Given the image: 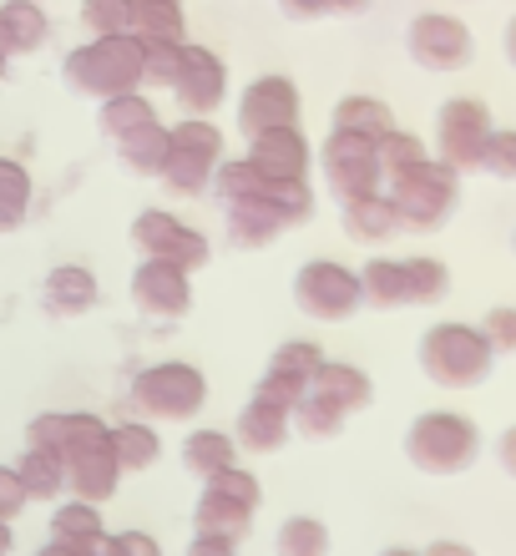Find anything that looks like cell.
Segmentation results:
<instances>
[{
    "label": "cell",
    "instance_id": "obj_22",
    "mask_svg": "<svg viewBox=\"0 0 516 556\" xmlns=\"http://www.w3.org/2000/svg\"><path fill=\"white\" fill-rule=\"evenodd\" d=\"M340 223H344V238H350V243H360V249H385V243L400 233L395 198L380 188V192L354 198V203H340Z\"/></svg>",
    "mask_w": 516,
    "mask_h": 556
},
{
    "label": "cell",
    "instance_id": "obj_47",
    "mask_svg": "<svg viewBox=\"0 0 516 556\" xmlns=\"http://www.w3.org/2000/svg\"><path fill=\"white\" fill-rule=\"evenodd\" d=\"M279 11L289 15V21H325L329 11V0H279Z\"/></svg>",
    "mask_w": 516,
    "mask_h": 556
},
{
    "label": "cell",
    "instance_id": "obj_57",
    "mask_svg": "<svg viewBox=\"0 0 516 556\" xmlns=\"http://www.w3.org/2000/svg\"><path fill=\"white\" fill-rule=\"evenodd\" d=\"M512 253H516V228H512Z\"/></svg>",
    "mask_w": 516,
    "mask_h": 556
},
{
    "label": "cell",
    "instance_id": "obj_15",
    "mask_svg": "<svg viewBox=\"0 0 516 556\" xmlns=\"http://www.w3.org/2000/svg\"><path fill=\"white\" fill-rule=\"evenodd\" d=\"M319 359H325V350H319L314 339H284L279 350L268 354V369H264V380H259L253 395H264V400H274V405H284V410H294L299 400L310 395Z\"/></svg>",
    "mask_w": 516,
    "mask_h": 556
},
{
    "label": "cell",
    "instance_id": "obj_17",
    "mask_svg": "<svg viewBox=\"0 0 516 556\" xmlns=\"http://www.w3.org/2000/svg\"><path fill=\"white\" fill-rule=\"evenodd\" d=\"M243 157L268 182H310V173H314V142L304 137V127H268V132L249 137Z\"/></svg>",
    "mask_w": 516,
    "mask_h": 556
},
{
    "label": "cell",
    "instance_id": "obj_42",
    "mask_svg": "<svg viewBox=\"0 0 516 556\" xmlns=\"http://www.w3.org/2000/svg\"><path fill=\"white\" fill-rule=\"evenodd\" d=\"M481 173L512 182L516 177V127H491L487 147H481Z\"/></svg>",
    "mask_w": 516,
    "mask_h": 556
},
{
    "label": "cell",
    "instance_id": "obj_25",
    "mask_svg": "<svg viewBox=\"0 0 516 556\" xmlns=\"http://www.w3.org/2000/svg\"><path fill=\"white\" fill-rule=\"evenodd\" d=\"M192 531H203V536H223V542H249L253 536V506L203 485V496H198V506H192Z\"/></svg>",
    "mask_w": 516,
    "mask_h": 556
},
{
    "label": "cell",
    "instance_id": "obj_28",
    "mask_svg": "<svg viewBox=\"0 0 516 556\" xmlns=\"http://www.w3.org/2000/svg\"><path fill=\"white\" fill-rule=\"evenodd\" d=\"M148 122H163L148 87L117 91V97L97 102V127H102V137H112V142H117V137H127V132H137V127H148Z\"/></svg>",
    "mask_w": 516,
    "mask_h": 556
},
{
    "label": "cell",
    "instance_id": "obj_3",
    "mask_svg": "<svg viewBox=\"0 0 516 556\" xmlns=\"http://www.w3.org/2000/svg\"><path fill=\"white\" fill-rule=\"evenodd\" d=\"M314 218V188L310 182H268L259 198L249 203L223 207V228H228V243L243 253L268 249L279 233L299 228V223Z\"/></svg>",
    "mask_w": 516,
    "mask_h": 556
},
{
    "label": "cell",
    "instance_id": "obj_13",
    "mask_svg": "<svg viewBox=\"0 0 516 556\" xmlns=\"http://www.w3.org/2000/svg\"><path fill=\"white\" fill-rule=\"evenodd\" d=\"M234 112H238V132L243 137H259V132H268V127H299V117H304V91H299L294 76L264 72L238 91Z\"/></svg>",
    "mask_w": 516,
    "mask_h": 556
},
{
    "label": "cell",
    "instance_id": "obj_51",
    "mask_svg": "<svg viewBox=\"0 0 516 556\" xmlns=\"http://www.w3.org/2000/svg\"><path fill=\"white\" fill-rule=\"evenodd\" d=\"M375 0H329V11L335 15H365Z\"/></svg>",
    "mask_w": 516,
    "mask_h": 556
},
{
    "label": "cell",
    "instance_id": "obj_45",
    "mask_svg": "<svg viewBox=\"0 0 516 556\" xmlns=\"http://www.w3.org/2000/svg\"><path fill=\"white\" fill-rule=\"evenodd\" d=\"M481 334L491 339V350H496V354H516V304L487 308V319H481Z\"/></svg>",
    "mask_w": 516,
    "mask_h": 556
},
{
    "label": "cell",
    "instance_id": "obj_50",
    "mask_svg": "<svg viewBox=\"0 0 516 556\" xmlns=\"http://www.w3.org/2000/svg\"><path fill=\"white\" fill-rule=\"evenodd\" d=\"M426 556H476V546H466V542H451V536H441V542H430V546H426Z\"/></svg>",
    "mask_w": 516,
    "mask_h": 556
},
{
    "label": "cell",
    "instance_id": "obj_16",
    "mask_svg": "<svg viewBox=\"0 0 516 556\" xmlns=\"http://www.w3.org/2000/svg\"><path fill=\"white\" fill-rule=\"evenodd\" d=\"M133 304L148 319H183L192 308V274L163 258H142L133 268Z\"/></svg>",
    "mask_w": 516,
    "mask_h": 556
},
{
    "label": "cell",
    "instance_id": "obj_23",
    "mask_svg": "<svg viewBox=\"0 0 516 556\" xmlns=\"http://www.w3.org/2000/svg\"><path fill=\"white\" fill-rule=\"evenodd\" d=\"M46 41H51L46 0H0V46H5L15 61L36 56Z\"/></svg>",
    "mask_w": 516,
    "mask_h": 556
},
{
    "label": "cell",
    "instance_id": "obj_41",
    "mask_svg": "<svg viewBox=\"0 0 516 556\" xmlns=\"http://www.w3.org/2000/svg\"><path fill=\"white\" fill-rule=\"evenodd\" d=\"M177 66H183V41H142V87L173 91Z\"/></svg>",
    "mask_w": 516,
    "mask_h": 556
},
{
    "label": "cell",
    "instance_id": "obj_46",
    "mask_svg": "<svg viewBox=\"0 0 516 556\" xmlns=\"http://www.w3.org/2000/svg\"><path fill=\"white\" fill-rule=\"evenodd\" d=\"M26 506H30V491H26V481H21V470L0 466V521H15Z\"/></svg>",
    "mask_w": 516,
    "mask_h": 556
},
{
    "label": "cell",
    "instance_id": "obj_37",
    "mask_svg": "<svg viewBox=\"0 0 516 556\" xmlns=\"http://www.w3.org/2000/svg\"><path fill=\"white\" fill-rule=\"evenodd\" d=\"M329 546H335V536H329V527L319 516H289L279 527V536H274L279 556H329Z\"/></svg>",
    "mask_w": 516,
    "mask_h": 556
},
{
    "label": "cell",
    "instance_id": "obj_44",
    "mask_svg": "<svg viewBox=\"0 0 516 556\" xmlns=\"http://www.w3.org/2000/svg\"><path fill=\"white\" fill-rule=\"evenodd\" d=\"M87 556H163V546L148 531H106L102 546H91Z\"/></svg>",
    "mask_w": 516,
    "mask_h": 556
},
{
    "label": "cell",
    "instance_id": "obj_1",
    "mask_svg": "<svg viewBox=\"0 0 516 556\" xmlns=\"http://www.w3.org/2000/svg\"><path fill=\"white\" fill-rule=\"evenodd\" d=\"M420 375L441 390H476L496 369V350L481 334V324H461V319H441L430 324L420 344H415Z\"/></svg>",
    "mask_w": 516,
    "mask_h": 556
},
{
    "label": "cell",
    "instance_id": "obj_34",
    "mask_svg": "<svg viewBox=\"0 0 516 556\" xmlns=\"http://www.w3.org/2000/svg\"><path fill=\"white\" fill-rule=\"evenodd\" d=\"M133 26L142 41H188L183 0H133Z\"/></svg>",
    "mask_w": 516,
    "mask_h": 556
},
{
    "label": "cell",
    "instance_id": "obj_8",
    "mask_svg": "<svg viewBox=\"0 0 516 556\" xmlns=\"http://www.w3.org/2000/svg\"><path fill=\"white\" fill-rule=\"evenodd\" d=\"M314 167H319L325 192L335 203H354V198L385 188V167H380V152H375V137L344 132V127H329L325 142L314 147Z\"/></svg>",
    "mask_w": 516,
    "mask_h": 556
},
{
    "label": "cell",
    "instance_id": "obj_9",
    "mask_svg": "<svg viewBox=\"0 0 516 556\" xmlns=\"http://www.w3.org/2000/svg\"><path fill=\"white\" fill-rule=\"evenodd\" d=\"M294 304L304 319L319 324H344L365 308V289H360V268L340 264V258H310L294 274Z\"/></svg>",
    "mask_w": 516,
    "mask_h": 556
},
{
    "label": "cell",
    "instance_id": "obj_19",
    "mask_svg": "<svg viewBox=\"0 0 516 556\" xmlns=\"http://www.w3.org/2000/svg\"><path fill=\"white\" fill-rule=\"evenodd\" d=\"M102 304V278L87 264H56L41 278V308L51 319H81Z\"/></svg>",
    "mask_w": 516,
    "mask_h": 556
},
{
    "label": "cell",
    "instance_id": "obj_31",
    "mask_svg": "<svg viewBox=\"0 0 516 556\" xmlns=\"http://www.w3.org/2000/svg\"><path fill=\"white\" fill-rule=\"evenodd\" d=\"M106 527H102V506H91V501H61L56 511H51V542H66V546H102Z\"/></svg>",
    "mask_w": 516,
    "mask_h": 556
},
{
    "label": "cell",
    "instance_id": "obj_33",
    "mask_svg": "<svg viewBox=\"0 0 516 556\" xmlns=\"http://www.w3.org/2000/svg\"><path fill=\"white\" fill-rule=\"evenodd\" d=\"M400 264H405V308H430L451 293V268H445L441 258L411 253V258H400Z\"/></svg>",
    "mask_w": 516,
    "mask_h": 556
},
{
    "label": "cell",
    "instance_id": "obj_30",
    "mask_svg": "<svg viewBox=\"0 0 516 556\" xmlns=\"http://www.w3.org/2000/svg\"><path fill=\"white\" fill-rule=\"evenodd\" d=\"M112 147H117V162L133 177H158L167 162V122H148V127L117 137Z\"/></svg>",
    "mask_w": 516,
    "mask_h": 556
},
{
    "label": "cell",
    "instance_id": "obj_14",
    "mask_svg": "<svg viewBox=\"0 0 516 556\" xmlns=\"http://www.w3.org/2000/svg\"><path fill=\"white\" fill-rule=\"evenodd\" d=\"M167 97L177 102L183 117H213L228 102V61L203 41H183V66H177V81Z\"/></svg>",
    "mask_w": 516,
    "mask_h": 556
},
{
    "label": "cell",
    "instance_id": "obj_4",
    "mask_svg": "<svg viewBox=\"0 0 516 556\" xmlns=\"http://www.w3.org/2000/svg\"><path fill=\"white\" fill-rule=\"evenodd\" d=\"M127 400L152 425H188L207 405V375L192 359H158V365H142L133 375Z\"/></svg>",
    "mask_w": 516,
    "mask_h": 556
},
{
    "label": "cell",
    "instance_id": "obj_54",
    "mask_svg": "<svg viewBox=\"0 0 516 556\" xmlns=\"http://www.w3.org/2000/svg\"><path fill=\"white\" fill-rule=\"evenodd\" d=\"M15 552V527L11 521H0V556H11Z\"/></svg>",
    "mask_w": 516,
    "mask_h": 556
},
{
    "label": "cell",
    "instance_id": "obj_7",
    "mask_svg": "<svg viewBox=\"0 0 516 556\" xmlns=\"http://www.w3.org/2000/svg\"><path fill=\"white\" fill-rule=\"evenodd\" d=\"M385 192L395 198L400 228H415V233H436L451 213L461 207V173L445 167L436 152L426 162H415L405 173L385 177Z\"/></svg>",
    "mask_w": 516,
    "mask_h": 556
},
{
    "label": "cell",
    "instance_id": "obj_32",
    "mask_svg": "<svg viewBox=\"0 0 516 556\" xmlns=\"http://www.w3.org/2000/svg\"><path fill=\"white\" fill-rule=\"evenodd\" d=\"M329 127H344V132H360V137H385L395 127V112H390V102L369 97V91H350V97L335 102Z\"/></svg>",
    "mask_w": 516,
    "mask_h": 556
},
{
    "label": "cell",
    "instance_id": "obj_49",
    "mask_svg": "<svg viewBox=\"0 0 516 556\" xmlns=\"http://www.w3.org/2000/svg\"><path fill=\"white\" fill-rule=\"evenodd\" d=\"M496 460H502L506 476H516V425H506L502 435H496Z\"/></svg>",
    "mask_w": 516,
    "mask_h": 556
},
{
    "label": "cell",
    "instance_id": "obj_48",
    "mask_svg": "<svg viewBox=\"0 0 516 556\" xmlns=\"http://www.w3.org/2000/svg\"><path fill=\"white\" fill-rule=\"evenodd\" d=\"M183 556H238V542H223V536H203V531H192V542Z\"/></svg>",
    "mask_w": 516,
    "mask_h": 556
},
{
    "label": "cell",
    "instance_id": "obj_55",
    "mask_svg": "<svg viewBox=\"0 0 516 556\" xmlns=\"http://www.w3.org/2000/svg\"><path fill=\"white\" fill-rule=\"evenodd\" d=\"M11 66H15V56L5 51V46H0V81H11Z\"/></svg>",
    "mask_w": 516,
    "mask_h": 556
},
{
    "label": "cell",
    "instance_id": "obj_6",
    "mask_svg": "<svg viewBox=\"0 0 516 556\" xmlns=\"http://www.w3.org/2000/svg\"><path fill=\"white\" fill-rule=\"evenodd\" d=\"M228 157V142H223V127L213 117H177L167 127V162L158 182H163L173 198H203L213 188V173L218 162Z\"/></svg>",
    "mask_w": 516,
    "mask_h": 556
},
{
    "label": "cell",
    "instance_id": "obj_39",
    "mask_svg": "<svg viewBox=\"0 0 516 556\" xmlns=\"http://www.w3.org/2000/svg\"><path fill=\"white\" fill-rule=\"evenodd\" d=\"M375 152H380L385 177H395V173H405V167H415V162H426V157H430L426 137L411 132V127H390L385 137H375Z\"/></svg>",
    "mask_w": 516,
    "mask_h": 556
},
{
    "label": "cell",
    "instance_id": "obj_56",
    "mask_svg": "<svg viewBox=\"0 0 516 556\" xmlns=\"http://www.w3.org/2000/svg\"><path fill=\"white\" fill-rule=\"evenodd\" d=\"M380 556H426V552H411V546H385Z\"/></svg>",
    "mask_w": 516,
    "mask_h": 556
},
{
    "label": "cell",
    "instance_id": "obj_2",
    "mask_svg": "<svg viewBox=\"0 0 516 556\" xmlns=\"http://www.w3.org/2000/svg\"><path fill=\"white\" fill-rule=\"evenodd\" d=\"M61 81L76 97L106 102L142 87V36H91L61 56Z\"/></svg>",
    "mask_w": 516,
    "mask_h": 556
},
{
    "label": "cell",
    "instance_id": "obj_27",
    "mask_svg": "<svg viewBox=\"0 0 516 556\" xmlns=\"http://www.w3.org/2000/svg\"><path fill=\"white\" fill-rule=\"evenodd\" d=\"M183 466H188L198 481H207V476H218V470L238 466V440L228 435V430L198 425V430H188V435H183Z\"/></svg>",
    "mask_w": 516,
    "mask_h": 556
},
{
    "label": "cell",
    "instance_id": "obj_24",
    "mask_svg": "<svg viewBox=\"0 0 516 556\" xmlns=\"http://www.w3.org/2000/svg\"><path fill=\"white\" fill-rule=\"evenodd\" d=\"M310 390H319V395L329 400V405H340L344 415H360L375 405V380H369V369L350 365V359H319V369H314V384Z\"/></svg>",
    "mask_w": 516,
    "mask_h": 556
},
{
    "label": "cell",
    "instance_id": "obj_29",
    "mask_svg": "<svg viewBox=\"0 0 516 556\" xmlns=\"http://www.w3.org/2000/svg\"><path fill=\"white\" fill-rule=\"evenodd\" d=\"M36 207V182L21 157H0V233H21Z\"/></svg>",
    "mask_w": 516,
    "mask_h": 556
},
{
    "label": "cell",
    "instance_id": "obj_11",
    "mask_svg": "<svg viewBox=\"0 0 516 556\" xmlns=\"http://www.w3.org/2000/svg\"><path fill=\"white\" fill-rule=\"evenodd\" d=\"M491 106L481 97H445L436 106V157L456 173H481V147L491 137Z\"/></svg>",
    "mask_w": 516,
    "mask_h": 556
},
{
    "label": "cell",
    "instance_id": "obj_21",
    "mask_svg": "<svg viewBox=\"0 0 516 556\" xmlns=\"http://www.w3.org/2000/svg\"><path fill=\"white\" fill-rule=\"evenodd\" d=\"M289 435H294V410H284V405H274L264 395L243 400V410L234 420V440L249 455H274Z\"/></svg>",
    "mask_w": 516,
    "mask_h": 556
},
{
    "label": "cell",
    "instance_id": "obj_36",
    "mask_svg": "<svg viewBox=\"0 0 516 556\" xmlns=\"http://www.w3.org/2000/svg\"><path fill=\"white\" fill-rule=\"evenodd\" d=\"M360 289H365L369 308H405V264L375 253V258H365V268H360Z\"/></svg>",
    "mask_w": 516,
    "mask_h": 556
},
{
    "label": "cell",
    "instance_id": "obj_53",
    "mask_svg": "<svg viewBox=\"0 0 516 556\" xmlns=\"http://www.w3.org/2000/svg\"><path fill=\"white\" fill-rule=\"evenodd\" d=\"M502 51H506V61L516 66V15L506 21V36H502Z\"/></svg>",
    "mask_w": 516,
    "mask_h": 556
},
{
    "label": "cell",
    "instance_id": "obj_38",
    "mask_svg": "<svg viewBox=\"0 0 516 556\" xmlns=\"http://www.w3.org/2000/svg\"><path fill=\"white\" fill-rule=\"evenodd\" d=\"M344 420H350V415H344L340 405H329L319 390H310V395L294 405V435L299 440H335L344 430Z\"/></svg>",
    "mask_w": 516,
    "mask_h": 556
},
{
    "label": "cell",
    "instance_id": "obj_10",
    "mask_svg": "<svg viewBox=\"0 0 516 556\" xmlns=\"http://www.w3.org/2000/svg\"><path fill=\"white\" fill-rule=\"evenodd\" d=\"M133 243L142 258H163V264H177L188 274L207 268V258H213L207 233L198 223L183 218V213H173V207H142L133 218Z\"/></svg>",
    "mask_w": 516,
    "mask_h": 556
},
{
    "label": "cell",
    "instance_id": "obj_12",
    "mask_svg": "<svg viewBox=\"0 0 516 556\" xmlns=\"http://www.w3.org/2000/svg\"><path fill=\"white\" fill-rule=\"evenodd\" d=\"M405 51L420 72H461L476 56V36L456 11H420L405 26Z\"/></svg>",
    "mask_w": 516,
    "mask_h": 556
},
{
    "label": "cell",
    "instance_id": "obj_20",
    "mask_svg": "<svg viewBox=\"0 0 516 556\" xmlns=\"http://www.w3.org/2000/svg\"><path fill=\"white\" fill-rule=\"evenodd\" d=\"M66 491L76 501H91V506H102V501H112L122 491V466H117V455H112V430H106V440H97V445H87V451H76L66 460Z\"/></svg>",
    "mask_w": 516,
    "mask_h": 556
},
{
    "label": "cell",
    "instance_id": "obj_18",
    "mask_svg": "<svg viewBox=\"0 0 516 556\" xmlns=\"http://www.w3.org/2000/svg\"><path fill=\"white\" fill-rule=\"evenodd\" d=\"M106 430H112V425L91 410H41L26 425V445H41V451H56L61 460H72L76 451L106 440Z\"/></svg>",
    "mask_w": 516,
    "mask_h": 556
},
{
    "label": "cell",
    "instance_id": "obj_40",
    "mask_svg": "<svg viewBox=\"0 0 516 556\" xmlns=\"http://www.w3.org/2000/svg\"><path fill=\"white\" fill-rule=\"evenodd\" d=\"M81 30L87 36H137L133 0H81Z\"/></svg>",
    "mask_w": 516,
    "mask_h": 556
},
{
    "label": "cell",
    "instance_id": "obj_26",
    "mask_svg": "<svg viewBox=\"0 0 516 556\" xmlns=\"http://www.w3.org/2000/svg\"><path fill=\"white\" fill-rule=\"evenodd\" d=\"M112 455H117L122 476H127V470H152L158 466V455H163L158 425L142 420V415H122V420H112Z\"/></svg>",
    "mask_w": 516,
    "mask_h": 556
},
{
    "label": "cell",
    "instance_id": "obj_58",
    "mask_svg": "<svg viewBox=\"0 0 516 556\" xmlns=\"http://www.w3.org/2000/svg\"><path fill=\"white\" fill-rule=\"evenodd\" d=\"M456 5H471V0H456Z\"/></svg>",
    "mask_w": 516,
    "mask_h": 556
},
{
    "label": "cell",
    "instance_id": "obj_5",
    "mask_svg": "<svg viewBox=\"0 0 516 556\" xmlns=\"http://www.w3.org/2000/svg\"><path fill=\"white\" fill-rule=\"evenodd\" d=\"M481 455V425L461 410H426L405 430V460L426 476H461Z\"/></svg>",
    "mask_w": 516,
    "mask_h": 556
},
{
    "label": "cell",
    "instance_id": "obj_35",
    "mask_svg": "<svg viewBox=\"0 0 516 556\" xmlns=\"http://www.w3.org/2000/svg\"><path fill=\"white\" fill-rule=\"evenodd\" d=\"M21 481H26L30 501H56L66 496V460L56 451H41V445H26V455L15 460Z\"/></svg>",
    "mask_w": 516,
    "mask_h": 556
},
{
    "label": "cell",
    "instance_id": "obj_52",
    "mask_svg": "<svg viewBox=\"0 0 516 556\" xmlns=\"http://www.w3.org/2000/svg\"><path fill=\"white\" fill-rule=\"evenodd\" d=\"M36 556H87L81 546H66V542H46V546H36Z\"/></svg>",
    "mask_w": 516,
    "mask_h": 556
},
{
    "label": "cell",
    "instance_id": "obj_43",
    "mask_svg": "<svg viewBox=\"0 0 516 556\" xmlns=\"http://www.w3.org/2000/svg\"><path fill=\"white\" fill-rule=\"evenodd\" d=\"M207 491H223V496H238V501H249L253 511L264 506V485H259V476H253L249 466H228L218 470V476H207Z\"/></svg>",
    "mask_w": 516,
    "mask_h": 556
}]
</instances>
